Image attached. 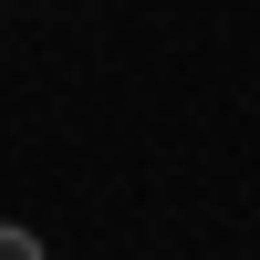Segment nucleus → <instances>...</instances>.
<instances>
[{"instance_id": "f257e3e1", "label": "nucleus", "mask_w": 260, "mask_h": 260, "mask_svg": "<svg viewBox=\"0 0 260 260\" xmlns=\"http://www.w3.org/2000/svg\"><path fill=\"white\" fill-rule=\"evenodd\" d=\"M0 260H42V240H31V229H11V219H0Z\"/></svg>"}]
</instances>
